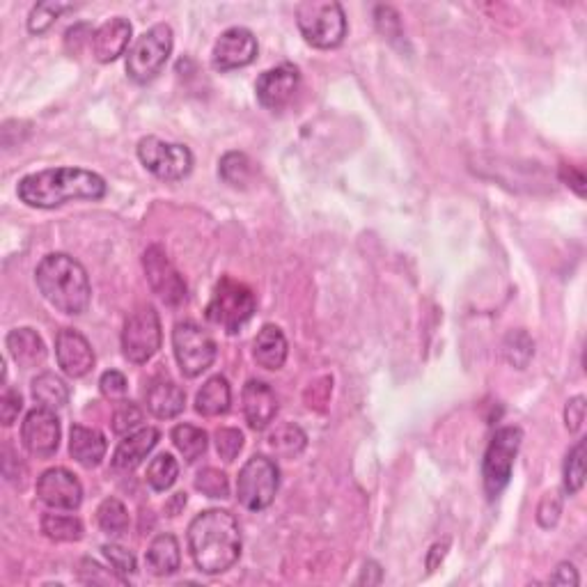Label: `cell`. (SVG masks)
<instances>
[{
  "label": "cell",
  "mask_w": 587,
  "mask_h": 587,
  "mask_svg": "<svg viewBox=\"0 0 587 587\" xmlns=\"http://www.w3.org/2000/svg\"><path fill=\"white\" fill-rule=\"evenodd\" d=\"M189 551L202 574H223L241 555L239 521L228 510L200 512L189 526Z\"/></svg>",
  "instance_id": "6da1fadb"
},
{
  "label": "cell",
  "mask_w": 587,
  "mask_h": 587,
  "mask_svg": "<svg viewBox=\"0 0 587 587\" xmlns=\"http://www.w3.org/2000/svg\"><path fill=\"white\" fill-rule=\"evenodd\" d=\"M106 191L104 177L83 168L35 172V175L23 177L17 189L21 202L35 209H56L74 200H101Z\"/></svg>",
  "instance_id": "7a4b0ae2"
},
{
  "label": "cell",
  "mask_w": 587,
  "mask_h": 587,
  "mask_svg": "<svg viewBox=\"0 0 587 587\" xmlns=\"http://www.w3.org/2000/svg\"><path fill=\"white\" fill-rule=\"evenodd\" d=\"M39 292L65 315H83L92 301L88 271L65 253L46 255L35 271Z\"/></svg>",
  "instance_id": "3957f363"
},
{
  "label": "cell",
  "mask_w": 587,
  "mask_h": 587,
  "mask_svg": "<svg viewBox=\"0 0 587 587\" xmlns=\"http://www.w3.org/2000/svg\"><path fill=\"white\" fill-rule=\"evenodd\" d=\"M296 23L305 42L315 49H338L347 37V17L340 3L308 0L296 7Z\"/></svg>",
  "instance_id": "277c9868"
},
{
  "label": "cell",
  "mask_w": 587,
  "mask_h": 587,
  "mask_svg": "<svg viewBox=\"0 0 587 587\" xmlns=\"http://www.w3.org/2000/svg\"><path fill=\"white\" fill-rule=\"evenodd\" d=\"M255 308L257 299L253 289L230 276H223L216 283L205 312L211 324L225 328L228 333H239V328L246 326L255 315Z\"/></svg>",
  "instance_id": "5b68a950"
},
{
  "label": "cell",
  "mask_w": 587,
  "mask_h": 587,
  "mask_svg": "<svg viewBox=\"0 0 587 587\" xmlns=\"http://www.w3.org/2000/svg\"><path fill=\"white\" fill-rule=\"evenodd\" d=\"M172 53V28L156 23L136 39L127 56V74L136 83H150L163 72Z\"/></svg>",
  "instance_id": "8992f818"
},
{
  "label": "cell",
  "mask_w": 587,
  "mask_h": 587,
  "mask_svg": "<svg viewBox=\"0 0 587 587\" xmlns=\"http://www.w3.org/2000/svg\"><path fill=\"white\" fill-rule=\"evenodd\" d=\"M280 487V468L276 461L255 455L250 457L237 477V498L250 512H262L273 503Z\"/></svg>",
  "instance_id": "52a82bcc"
},
{
  "label": "cell",
  "mask_w": 587,
  "mask_h": 587,
  "mask_svg": "<svg viewBox=\"0 0 587 587\" xmlns=\"http://www.w3.org/2000/svg\"><path fill=\"white\" fill-rule=\"evenodd\" d=\"M523 441V432L519 427H503L493 434L487 455L482 461V477L484 489H487L489 498H498L510 484L514 459L519 455Z\"/></svg>",
  "instance_id": "ba28073f"
},
{
  "label": "cell",
  "mask_w": 587,
  "mask_h": 587,
  "mask_svg": "<svg viewBox=\"0 0 587 587\" xmlns=\"http://www.w3.org/2000/svg\"><path fill=\"white\" fill-rule=\"evenodd\" d=\"M172 349L184 377L195 379L207 372L216 360V342L195 322H179L172 331Z\"/></svg>",
  "instance_id": "9c48e42d"
},
{
  "label": "cell",
  "mask_w": 587,
  "mask_h": 587,
  "mask_svg": "<svg viewBox=\"0 0 587 587\" xmlns=\"http://www.w3.org/2000/svg\"><path fill=\"white\" fill-rule=\"evenodd\" d=\"M161 319L152 305H140L124 322L122 354L136 365H143L161 349Z\"/></svg>",
  "instance_id": "30bf717a"
},
{
  "label": "cell",
  "mask_w": 587,
  "mask_h": 587,
  "mask_svg": "<svg viewBox=\"0 0 587 587\" xmlns=\"http://www.w3.org/2000/svg\"><path fill=\"white\" fill-rule=\"evenodd\" d=\"M138 159L163 182H179L193 170V154L186 145L166 143V140L147 136L138 143Z\"/></svg>",
  "instance_id": "8fae6325"
},
{
  "label": "cell",
  "mask_w": 587,
  "mask_h": 587,
  "mask_svg": "<svg viewBox=\"0 0 587 587\" xmlns=\"http://www.w3.org/2000/svg\"><path fill=\"white\" fill-rule=\"evenodd\" d=\"M143 269L152 292L166 305H179L186 301V283L182 273L175 269L170 257L161 246H150L143 255Z\"/></svg>",
  "instance_id": "7c38bea8"
},
{
  "label": "cell",
  "mask_w": 587,
  "mask_h": 587,
  "mask_svg": "<svg viewBox=\"0 0 587 587\" xmlns=\"http://www.w3.org/2000/svg\"><path fill=\"white\" fill-rule=\"evenodd\" d=\"M21 443L37 459H49L60 445V420L51 409L37 406L21 425Z\"/></svg>",
  "instance_id": "4fadbf2b"
},
{
  "label": "cell",
  "mask_w": 587,
  "mask_h": 587,
  "mask_svg": "<svg viewBox=\"0 0 587 587\" xmlns=\"http://www.w3.org/2000/svg\"><path fill=\"white\" fill-rule=\"evenodd\" d=\"M37 498L51 510L74 512L83 503V487L67 468H49L37 480Z\"/></svg>",
  "instance_id": "5bb4252c"
},
{
  "label": "cell",
  "mask_w": 587,
  "mask_h": 587,
  "mask_svg": "<svg viewBox=\"0 0 587 587\" xmlns=\"http://www.w3.org/2000/svg\"><path fill=\"white\" fill-rule=\"evenodd\" d=\"M299 85H301L299 67L283 62V65L273 67L257 78L255 92L264 108H269V111H280V108H285L289 101L294 99L296 92H299Z\"/></svg>",
  "instance_id": "9a60e30c"
},
{
  "label": "cell",
  "mask_w": 587,
  "mask_h": 587,
  "mask_svg": "<svg viewBox=\"0 0 587 587\" xmlns=\"http://www.w3.org/2000/svg\"><path fill=\"white\" fill-rule=\"evenodd\" d=\"M257 58V39L248 28H230L218 37L211 53V62L218 72H232V69L248 67Z\"/></svg>",
  "instance_id": "2e32d148"
},
{
  "label": "cell",
  "mask_w": 587,
  "mask_h": 587,
  "mask_svg": "<svg viewBox=\"0 0 587 587\" xmlns=\"http://www.w3.org/2000/svg\"><path fill=\"white\" fill-rule=\"evenodd\" d=\"M56 358L60 370L69 379H81L95 367V351H92L90 342L85 340V335L74 331V328H62L58 333Z\"/></svg>",
  "instance_id": "e0dca14e"
},
{
  "label": "cell",
  "mask_w": 587,
  "mask_h": 587,
  "mask_svg": "<svg viewBox=\"0 0 587 587\" xmlns=\"http://www.w3.org/2000/svg\"><path fill=\"white\" fill-rule=\"evenodd\" d=\"M241 402H244V416L250 429L255 432H264L278 416V397L273 393L269 383L250 379L241 393Z\"/></svg>",
  "instance_id": "ac0fdd59"
},
{
  "label": "cell",
  "mask_w": 587,
  "mask_h": 587,
  "mask_svg": "<svg viewBox=\"0 0 587 587\" xmlns=\"http://www.w3.org/2000/svg\"><path fill=\"white\" fill-rule=\"evenodd\" d=\"M131 42V23L122 17H115L111 21H106L104 26H99L92 35V56H95L99 62H113L127 51V46Z\"/></svg>",
  "instance_id": "d6986e66"
},
{
  "label": "cell",
  "mask_w": 587,
  "mask_h": 587,
  "mask_svg": "<svg viewBox=\"0 0 587 587\" xmlns=\"http://www.w3.org/2000/svg\"><path fill=\"white\" fill-rule=\"evenodd\" d=\"M159 438H161L159 429L154 427H145L129 434L124 441H120L113 455L115 471H133V468H138L147 459V455L156 448Z\"/></svg>",
  "instance_id": "ffe728a7"
},
{
  "label": "cell",
  "mask_w": 587,
  "mask_h": 587,
  "mask_svg": "<svg viewBox=\"0 0 587 587\" xmlns=\"http://www.w3.org/2000/svg\"><path fill=\"white\" fill-rule=\"evenodd\" d=\"M147 409L161 420L177 418L186 406V393L170 379H154L145 393Z\"/></svg>",
  "instance_id": "44dd1931"
},
{
  "label": "cell",
  "mask_w": 587,
  "mask_h": 587,
  "mask_svg": "<svg viewBox=\"0 0 587 587\" xmlns=\"http://www.w3.org/2000/svg\"><path fill=\"white\" fill-rule=\"evenodd\" d=\"M69 455L83 468H95L106 457V438L99 429L74 425L69 434Z\"/></svg>",
  "instance_id": "7402d4cb"
},
{
  "label": "cell",
  "mask_w": 587,
  "mask_h": 587,
  "mask_svg": "<svg viewBox=\"0 0 587 587\" xmlns=\"http://www.w3.org/2000/svg\"><path fill=\"white\" fill-rule=\"evenodd\" d=\"M7 351L14 358V363L23 370H30V367L42 365L46 360V347L44 340L33 331V328H14L7 335Z\"/></svg>",
  "instance_id": "603a6c76"
},
{
  "label": "cell",
  "mask_w": 587,
  "mask_h": 587,
  "mask_svg": "<svg viewBox=\"0 0 587 587\" xmlns=\"http://www.w3.org/2000/svg\"><path fill=\"white\" fill-rule=\"evenodd\" d=\"M145 565L154 576H172L182 565V553H179V542L170 532H161L152 539L150 549L145 553Z\"/></svg>",
  "instance_id": "cb8c5ba5"
},
{
  "label": "cell",
  "mask_w": 587,
  "mask_h": 587,
  "mask_svg": "<svg viewBox=\"0 0 587 587\" xmlns=\"http://www.w3.org/2000/svg\"><path fill=\"white\" fill-rule=\"evenodd\" d=\"M253 356L264 370H280L287 360V340L278 326L266 324L253 342Z\"/></svg>",
  "instance_id": "d4e9b609"
},
{
  "label": "cell",
  "mask_w": 587,
  "mask_h": 587,
  "mask_svg": "<svg viewBox=\"0 0 587 587\" xmlns=\"http://www.w3.org/2000/svg\"><path fill=\"white\" fill-rule=\"evenodd\" d=\"M230 402H232V390H230L228 379L211 377L205 386H202L198 397H195V411L207 418L225 416V413L230 411Z\"/></svg>",
  "instance_id": "484cf974"
},
{
  "label": "cell",
  "mask_w": 587,
  "mask_h": 587,
  "mask_svg": "<svg viewBox=\"0 0 587 587\" xmlns=\"http://www.w3.org/2000/svg\"><path fill=\"white\" fill-rule=\"evenodd\" d=\"M33 397L39 406L56 411L69 402V388L53 372H44L33 379Z\"/></svg>",
  "instance_id": "4316f807"
},
{
  "label": "cell",
  "mask_w": 587,
  "mask_h": 587,
  "mask_svg": "<svg viewBox=\"0 0 587 587\" xmlns=\"http://www.w3.org/2000/svg\"><path fill=\"white\" fill-rule=\"evenodd\" d=\"M172 443L175 448L182 452V457L193 464L198 461L202 455H205L209 448V436L205 429L193 427V425H177L172 429Z\"/></svg>",
  "instance_id": "83f0119b"
},
{
  "label": "cell",
  "mask_w": 587,
  "mask_h": 587,
  "mask_svg": "<svg viewBox=\"0 0 587 587\" xmlns=\"http://www.w3.org/2000/svg\"><path fill=\"white\" fill-rule=\"evenodd\" d=\"M305 443H308V436H305L303 429L296 425L278 427L276 432L269 436V448L283 459L299 457L305 448Z\"/></svg>",
  "instance_id": "f1b7e54d"
},
{
  "label": "cell",
  "mask_w": 587,
  "mask_h": 587,
  "mask_svg": "<svg viewBox=\"0 0 587 587\" xmlns=\"http://www.w3.org/2000/svg\"><path fill=\"white\" fill-rule=\"evenodd\" d=\"M218 175L225 184L234 186V189H244L253 177V163H250L244 152H228L221 159V166H218Z\"/></svg>",
  "instance_id": "f546056e"
},
{
  "label": "cell",
  "mask_w": 587,
  "mask_h": 587,
  "mask_svg": "<svg viewBox=\"0 0 587 587\" xmlns=\"http://www.w3.org/2000/svg\"><path fill=\"white\" fill-rule=\"evenodd\" d=\"M42 532L53 542H78L83 537V523L76 516L44 514Z\"/></svg>",
  "instance_id": "4dcf8cb0"
},
{
  "label": "cell",
  "mask_w": 587,
  "mask_h": 587,
  "mask_svg": "<svg viewBox=\"0 0 587 587\" xmlns=\"http://www.w3.org/2000/svg\"><path fill=\"white\" fill-rule=\"evenodd\" d=\"M503 356L516 370H526L535 356V342L526 331H512L503 342Z\"/></svg>",
  "instance_id": "1f68e13d"
},
{
  "label": "cell",
  "mask_w": 587,
  "mask_h": 587,
  "mask_svg": "<svg viewBox=\"0 0 587 587\" xmlns=\"http://www.w3.org/2000/svg\"><path fill=\"white\" fill-rule=\"evenodd\" d=\"M179 464L172 455H159L147 466V484L154 491H168L177 482Z\"/></svg>",
  "instance_id": "d6a6232c"
},
{
  "label": "cell",
  "mask_w": 587,
  "mask_h": 587,
  "mask_svg": "<svg viewBox=\"0 0 587 587\" xmlns=\"http://www.w3.org/2000/svg\"><path fill=\"white\" fill-rule=\"evenodd\" d=\"M97 521L101 530L108 532V535H120V532L129 528L127 507H124L117 498H106L97 510Z\"/></svg>",
  "instance_id": "836d02e7"
},
{
  "label": "cell",
  "mask_w": 587,
  "mask_h": 587,
  "mask_svg": "<svg viewBox=\"0 0 587 587\" xmlns=\"http://www.w3.org/2000/svg\"><path fill=\"white\" fill-rule=\"evenodd\" d=\"M74 10V5L69 3H53V0H49V3H37L33 7V12H30V19H28V30L33 35H42L49 30L53 23H56L62 14Z\"/></svg>",
  "instance_id": "e575fe53"
},
{
  "label": "cell",
  "mask_w": 587,
  "mask_h": 587,
  "mask_svg": "<svg viewBox=\"0 0 587 587\" xmlns=\"http://www.w3.org/2000/svg\"><path fill=\"white\" fill-rule=\"evenodd\" d=\"M585 484V441H578L565 459V491L574 496Z\"/></svg>",
  "instance_id": "d590c367"
},
{
  "label": "cell",
  "mask_w": 587,
  "mask_h": 587,
  "mask_svg": "<svg viewBox=\"0 0 587 587\" xmlns=\"http://www.w3.org/2000/svg\"><path fill=\"white\" fill-rule=\"evenodd\" d=\"M195 489L205 493L209 498H228L230 493V482L228 475L216 471V468H205L195 477Z\"/></svg>",
  "instance_id": "8d00e7d4"
},
{
  "label": "cell",
  "mask_w": 587,
  "mask_h": 587,
  "mask_svg": "<svg viewBox=\"0 0 587 587\" xmlns=\"http://www.w3.org/2000/svg\"><path fill=\"white\" fill-rule=\"evenodd\" d=\"M143 422V411L138 409L133 402H122L115 406L113 411V432L115 434H129L131 429H136Z\"/></svg>",
  "instance_id": "74e56055"
},
{
  "label": "cell",
  "mask_w": 587,
  "mask_h": 587,
  "mask_svg": "<svg viewBox=\"0 0 587 587\" xmlns=\"http://www.w3.org/2000/svg\"><path fill=\"white\" fill-rule=\"evenodd\" d=\"M216 450L221 459L225 461H234L239 457V452L244 450V434L239 429H218L216 432Z\"/></svg>",
  "instance_id": "f35d334b"
},
{
  "label": "cell",
  "mask_w": 587,
  "mask_h": 587,
  "mask_svg": "<svg viewBox=\"0 0 587 587\" xmlns=\"http://www.w3.org/2000/svg\"><path fill=\"white\" fill-rule=\"evenodd\" d=\"M106 560L111 562V567L117 571L120 576H129V574H136V558H133V553L122 549V546L117 544H106L104 549Z\"/></svg>",
  "instance_id": "ab89813d"
},
{
  "label": "cell",
  "mask_w": 587,
  "mask_h": 587,
  "mask_svg": "<svg viewBox=\"0 0 587 587\" xmlns=\"http://www.w3.org/2000/svg\"><path fill=\"white\" fill-rule=\"evenodd\" d=\"M99 388H101V393H104L106 399H111V402H117V399H124V395H127L129 383H127V377H124L122 372L111 370V372L101 374Z\"/></svg>",
  "instance_id": "60d3db41"
},
{
  "label": "cell",
  "mask_w": 587,
  "mask_h": 587,
  "mask_svg": "<svg viewBox=\"0 0 587 587\" xmlns=\"http://www.w3.org/2000/svg\"><path fill=\"white\" fill-rule=\"evenodd\" d=\"M21 409H23L21 395L17 393V390L5 388L3 397H0V420H3V425H5V427L14 425V420L19 418Z\"/></svg>",
  "instance_id": "b9f144b4"
},
{
  "label": "cell",
  "mask_w": 587,
  "mask_h": 587,
  "mask_svg": "<svg viewBox=\"0 0 587 587\" xmlns=\"http://www.w3.org/2000/svg\"><path fill=\"white\" fill-rule=\"evenodd\" d=\"M560 512H562L560 498L555 496V493H549V496L542 500V505H539L537 519H539V523H542L544 528H551V526H555V521H558Z\"/></svg>",
  "instance_id": "7bdbcfd3"
},
{
  "label": "cell",
  "mask_w": 587,
  "mask_h": 587,
  "mask_svg": "<svg viewBox=\"0 0 587 587\" xmlns=\"http://www.w3.org/2000/svg\"><path fill=\"white\" fill-rule=\"evenodd\" d=\"M92 35H95V33H92L88 23H78V26L69 28V30H67V35H65L67 51L78 53V51L83 49V44H85V42H92Z\"/></svg>",
  "instance_id": "ee69618b"
},
{
  "label": "cell",
  "mask_w": 587,
  "mask_h": 587,
  "mask_svg": "<svg viewBox=\"0 0 587 587\" xmlns=\"http://www.w3.org/2000/svg\"><path fill=\"white\" fill-rule=\"evenodd\" d=\"M583 418H585V397H574L567 402V409H565V422H567V429L569 432H578L583 425Z\"/></svg>",
  "instance_id": "f6af8a7d"
},
{
  "label": "cell",
  "mask_w": 587,
  "mask_h": 587,
  "mask_svg": "<svg viewBox=\"0 0 587 587\" xmlns=\"http://www.w3.org/2000/svg\"><path fill=\"white\" fill-rule=\"evenodd\" d=\"M553 585H578V574L574 565H569V562H562V565L558 567V571H555V576L551 578Z\"/></svg>",
  "instance_id": "bcb514c9"
}]
</instances>
